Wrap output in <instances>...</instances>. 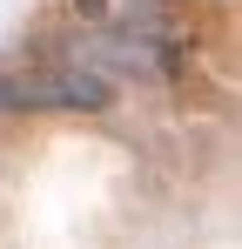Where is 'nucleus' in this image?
Returning <instances> with one entry per match:
<instances>
[{
  "instance_id": "nucleus-1",
  "label": "nucleus",
  "mask_w": 242,
  "mask_h": 249,
  "mask_svg": "<svg viewBox=\"0 0 242 249\" xmlns=\"http://www.w3.org/2000/svg\"><path fill=\"white\" fill-rule=\"evenodd\" d=\"M61 61L68 68H87L101 81H161L175 68V47L161 34H141V27H81L61 41Z\"/></svg>"
},
{
  "instance_id": "nucleus-2",
  "label": "nucleus",
  "mask_w": 242,
  "mask_h": 249,
  "mask_svg": "<svg viewBox=\"0 0 242 249\" xmlns=\"http://www.w3.org/2000/svg\"><path fill=\"white\" fill-rule=\"evenodd\" d=\"M115 101V88L87 68H27V74H0V115H101Z\"/></svg>"
},
{
  "instance_id": "nucleus-3",
  "label": "nucleus",
  "mask_w": 242,
  "mask_h": 249,
  "mask_svg": "<svg viewBox=\"0 0 242 249\" xmlns=\"http://www.w3.org/2000/svg\"><path fill=\"white\" fill-rule=\"evenodd\" d=\"M87 14V27H141L161 34V0H74Z\"/></svg>"
}]
</instances>
